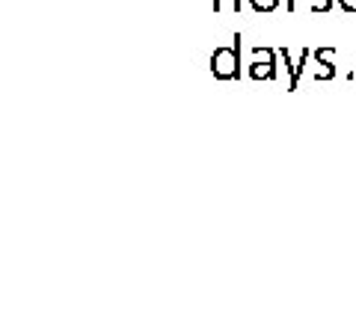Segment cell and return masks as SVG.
Returning <instances> with one entry per match:
<instances>
[{
    "label": "cell",
    "instance_id": "9",
    "mask_svg": "<svg viewBox=\"0 0 356 320\" xmlns=\"http://www.w3.org/2000/svg\"><path fill=\"white\" fill-rule=\"evenodd\" d=\"M285 6H288V12H297V0H285Z\"/></svg>",
    "mask_w": 356,
    "mask_h": 320
},
{
    "label": "cell",
    "instance_id": "4",
    "mask_svg": "<svg viewBox=\"0 0 356 320\" xmlns=\"http://www.w3.org/2000/svg\"><path fill=\"white\" fill-rule=\"evenodd\" d=\"M312 57H315V62L321 65L318 69V81H330V77H336V65H332L330 60L336 57V48H318V51H312Z\"/></svg>",
    "mask_w": 356,
    "mask_h": 320
},
{
    "label": "cell",
    "instance_id": "6",
    "mask_svg": "<svg viewBox=\"0 0 356 320\" xmlns=\"http://www.w3.org/2000/svg\"><path fill=\"white\" fill-rule=\"evenodd\" d=\"M243 0H214V12H241Z\"/></svg>",
    "mask_w": 356,
    "mask_h": 320
},
{
    "label": "cell",
    "instance_id": "3",
    "mask_svg": "<svg viewBox=\"0 0 356 320\" xmlns=\"http://www.w3.org/2000/svg\"><path fill=\"white\" fill-rule=\"evenodd\" d=\"M280 57H282V62H285V69H288V92H297V86H300V74H303V69L309 65V57H312V51L309 48H303L300 51V60L294 62L291 60V53H288V48H280Z\"/></svg>",
    "mask_w": 356,
    "mask_h": 320
},
{
    "label": "cell",
    "instance_id": "2",
    "mask_svg": "<svg viewBox=\"0 0 356 320\" xmlns=\"http://www.w3.org/2000/svg\"><path fill=\"white\" fill-rule=\"evenodd\" d=\"M276 53L273 48H252V62H250V77L252 81H276Z\"/></svg>",
    "mask_w": 356,
    "mask_h": 320
},
{
    "label": "cell",
    "instance_id": "8",
    "mask_svg": "<svg viewBox=\"0 0 356 320\" xmlns=\"http://www.w3.org/2000/svg\"><path fill=\"white\" fill-rule=\"evenodd\" d=\"M330 9H332V0H318V9H315V12H330Z\"/></svg>",
    "mask_w": 356,
    "mask_h": 320
},
{
    "label": "cell",
    "instance_id": "1",
    "mask_svg": "<svg viewBox=\"0 0 356 320\" xmlns=\"http://www.w3.org/2000/svg\"><path fill=\"white\" fill-rule=\"evenodd\" d=\"M211 74L220 83L241 81V33H235L232 45L214 48V53H211Z\"/></svg>",
    "mask_w": 356,
    "mask_h": 320
},
{
    "label": "cell",
    "instance_id": "5",
    "mask_svg": "<svg viewBox=\"0 0 356 320\" xmlns=\"http://www.w3.org/2000/svg\"><path fill=\"white\" fill-rule=\"evenodd\" d=\"M282 0H250V6H252V12H259V15H267V12H273L276 6H280Z\"/></svg>",
    "mask_w": 356,
    "mask_h": 320
},
{
    "label": "cell",
    "instance_id": "7",
    "mask_svg": "<svg viewBox=\"0 0 356 320\" xmlns=\"http://www.w3.org/2000/svg\"><path fill=\"white\" fill-rule=\"evenodd\" d=\"M339 6L344 12H356V0H339Z\"/></svg>",
    "mask_w": 356,
    "mask_h": 320
}]
</instances>
